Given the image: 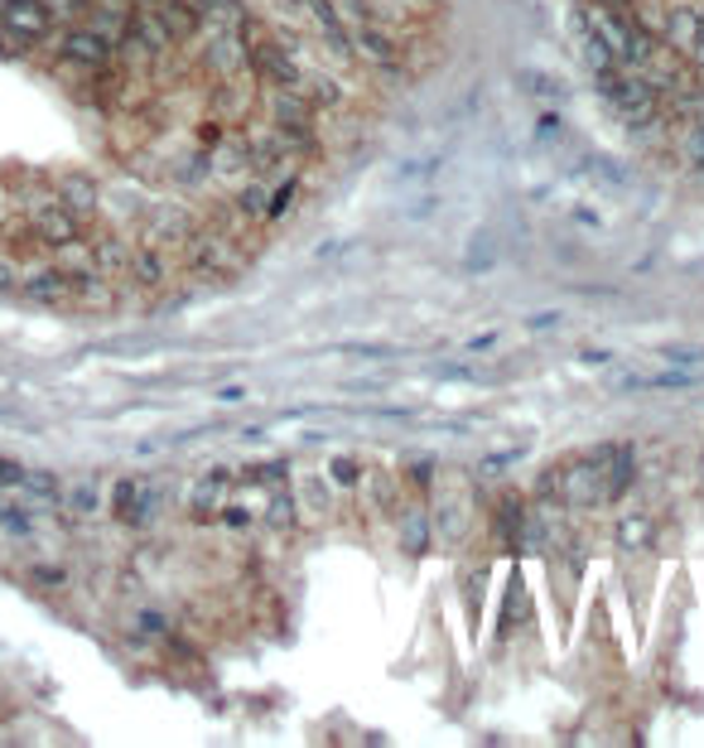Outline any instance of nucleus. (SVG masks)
Wrapping results in <instances>:
<instances>
[{
  "instance_id": "4",
  "label": "nucleus",
  "mask_w": 704,
  "mask_h": 748,
  "mask_svg": "<svg viewBox=\"0 0 704 748\" xmlns=\"http://www.w3.org/2000/svg\"><path fill=\"white\" fill-rule=\"evenodd\" d=\"M15 295L29 299V305H44V309H63V305H73V275L59 271V266H29V271H20Z\"/></svg>"
},
{
  "instance_id": "13",
  "label": "nucleus",
  "mask_w": 704,
  "mask_h": 748,
  "mask_svg": "<svg viewBox=\"0 0 704 748\" xmlns=\"http://www.w3.org/2000/svg\"><path fill=\"white\" fill-rule=\"evenodd\" d=\"M271 117H275V126H309V97L299 93V87H275Z\"/></svg>"
},
{
  "instance_id": "5",
  "label": "nucleus",
  "mask_w": 704,
  "mask_h": 748,
  "mask_svg": "<svg viewBox=\"0 0 704 748\" xmlns=\"http://www.w3.org/2000/svg\"><path fill=\"white\" fill-rule=\"evenodd\" d=\"M0 29L20 35L25 44H39L53 35V15L44 0H0Z\"/></svg>"
},
{
  "instance_id": "14",
  "label": "nucleus",
  "mask_w": 704,
  "mask_h": 748,
  "mask_svg": "<svg viewBox=\"0 0 704 748\" xmlns=\"http://www.w3.org/2000/svg\"><path fill=\"white\" fill-rule=\"evenodd\" d=\"M353 49L362 53V59L382 63V69H391V63H396V53H400L396 44H391V35H386V29H376L372 20H367V25H362V29H357V35H353Z\"/></svg>"
},
{
  "instance_id": "16",
  "label": "nucleus",
  "mask_w": 704,
  "mask_h": 748,
  "mask_svg": "<svg viewBox=\"0 0 704 748\" xmlns=\"http://www.w3.org/2000/svg\"><path fill=\"white\" fill-rule=\"evenodd\" d=\"M53 266H59V271H69V275L92 271V242L73 237V242H63V247H53Z\"/></svg>"
},
{
  "instance_id": "28",
  "label": "nucleus",
  "mask_w": 704,
  "mask_h": 748,
  "mask_svg": "<svg viewBox=\"0 0 704 748\" xmlns=\"http://www.w3.org/2000/svg\"><path fill=\"white\" fill-rule=\"evenodd\" d=\"M333 478H338V483H362V468H357L353 459H333Z\"/></svg>"
},
{
  "instance_id": "27",
  "label": "nucleus",
  "mask_w": 704,
  "mask_h": 748,
  "mask_svg": "<svg viewBox=\"0 0 704 748\" xmlns=\"http://www.w3.org/2000/svg\"><path fill=\"white\" fill-rule=\"evenodd\" d=\"M521 459V450H502V454H487L483 464H478V474H502L507 464H517Z\"/></svg>"
},
{
  "instance_id": "19",
  "label": "nucleus",
  "mask_w": 704,
  "mask_h": 748,
  "mask_svg": "<svg viewBox=\"0 0 704 748\" xmlns=\"http://www.w3.org/2000/svg\"><path fill=\"white\" fill-rule=\"evenodd\" d=\"M295 87L309 97V102H338V97H343V87L333 83V77H305V73H299Z\"/></svg>"
},
{
  "instance_id": "11",
  "label": "nucleus",
  "mask_w": 704,
  "mask_h": 748,
  "mask_svg": "<svg viewBox=\"0 0 704 748\" xmlns=\"http://www.w3.org/2000/svg\"><path fill=\"white\" fill-rule=\"evenodd\" d=\"M126 275H136V285H164V275H170V256H164V247L140 242V247H131V271Z\"/></svg>"
},
{
  "instance_id": "31",
  "label": "nucleus",
  "mask_w": 704,
  "mask_h": 748,
  "mask_svg": "<svg viewBox=\"0 0 704 748\" xmlns=\"http://www.w3.org/2000/svg\"><path fill=\"white\" fill-rule=\"evenodd\" d=\"M5 222H10V188L0 184V232H5Z\"/></svg>"
},
{
  "instance_id": "6",
  "label": "nucleus",
  "mask_w": 704,
  "mask_h": 748,
  "mask_svg": "<svg viewBox=\"0 0 704 748\" xmlns=\"http://www.w3.org/2000/svg\"><path fill=\"white\" fill-rule=\"evenodd\" d=\"M53 198H59L83 228L97 218V208H102V188H97V179L83 174V170H63L59 179H53Z\"/></svg>"
},
{
  "instance_id": "3",
  "label": "nucleus",
  "mask_w": 704,
  "mask_h": 748,
  "mask_svg": "<svg viewBox=\"0 0 704 748\" xmlns=\"http://www.w3.org/2000/svg\"><path fill=\"white\" fill-rule=\"evenodd\" d=\"M59 53H63V63H73V69L102 73L107 63L116 59V44H111L107 35H97L92 25H69L59 35Z\"/></svg>"
},
{
  "instance_id": "30",
  "label": "nucleus",
  "mask_w": 704,
  "mask_h": 748,
  "mask_svg": "<svg viewBox=\"0 0 704 748\" xmlns=\"http://www.w3.org/2000/svg\"><path fill=\"white\" fill-rule=\"evenodd\" d=\"M666 357H670V363H700L704 348H670Z\"/></svg>"
},
{
  "instance_id": "15",
  "label": "nucleus",
  "mask_w": 704,
  "mask_h": 748,
  "mask_svg": "<svg viewBox=\"0 0 704 748\" xmlns=\"http://www.w3.org/2000/svg\"><path fill=\"white\" fill-rule=\"evenodd\" d=\"M227 483H232V474L227 468H218L212 478H198L194 483V493H188V502H194V512L198 517H208L212 507H222V498H227Z\"/></svg>"
},
{
  "instance_id": "10",
  "label": "nucleus",
  "mask_w": 704,
  "mask_h": 748,
  "mask_svg": "<svg viewBox=\"0 0 704 748\" xmlns=\"http://www.w3.org/2000/svg\"><path fill=\"white\" fill-rule=\"evenodd\" d=\"M598 478H603V468H598V464L569 468V474L560 478V493H565V502H569V507H589V502H594V498H603Z\"/></svg>"
},
{
  "instance_id": "23",
  "label": "nucleus",
  "mask_w": 704,
  "mask_h": 748,
  "mask_svg": "<svg viewBox=\"0 0 704 748\" xmlns=\"http://www.w3.org/2000/svg\"><path fill=\"white\" fill-rule=\"evenodd\" d=\"M295 507H299V502L289 498V493H275L271 498V512H265V522H271V527H295Z\"/></svg>"
},
{
  "instance_id": "26",
  "label": "nucleus",
  "mask_w": 704,
  "mask_h": 748,
  "mask_svg": "<svg viewBox=\"0 0 704 748\" xmlns=\"http://www.w3.org/2000/svg\"><path fill=\"white\" fill-rule=\"evenodd\" d=\"M136 633L140 638H170V623H164V613H140Z\"/></svg>"
},
{
  "instance_id": "35",
  "label": "nucleus",
  "mask_w": 704,
  "mask_h": 748,
  "mask_svg": "<svg viewBox=\"0 0 704 748\" xmlns=\"http://www.w3.org/2000/svg\"><path fill=\"white\" fill-rule=\"evenodd\" d=\"M690 53H695V63L704 69V39H700V44H695V49H690Z\"/></svg>"
},
{
  "instance_id": "9",
  "label": "nucleus",
  "mask_w": 704,
  "mask_h": 748,
  "mask_svg": "<svg viewBox=\"0 0 704 748\" xmlns=\"http://www.w3.org/2000/svg\"><path fill=\"white\" fill-rule=\"evenodd\" d=\"M136 5H140V0H136ZM150 10L164 20V29L174 35V44H178V39H194L198 25H203V15L194 10V0H155Z\"/></svg>"
},
{
  "instance_id": "12",
  "label": "nucleus",
  "mask_w": 704,
  "mask_h": 748,
  "mask_svg": "<svg viewBox=\"0 0 704 748\" xmlns=\"http://www.w3.org/2000/svg\"><path fill=\"white\" fill-rule=\"evenodd\" d=\"M666 44L680 53H690L700 44V10L695 5H676L666 15Z\"/></svg>"
},
{
  "instance_id": "32",
  "label": "nucleus",
  "mask_w": 704,
  "mask_h": 748,
  "mask_svg": "<svg viewBox=\"0 0 704 748\" xmlns=\"http://www.w3.org/2000/svg\"><path fill=\"white\" fill-rule=\"evenodd\" d=\"M541 136H560V117H541Z\"/></svg>"
},
{
  "instance_id": "21",
  "label": "nucleus",
  "mask_w": 704,
  "mask_h": 748,
  "mask_svg": "<svg viewBox=\"0 0 704 748\" xmlns=\"http://www.w3.org/2000/svg\"><path fill=\"white\" fill-rule=\"evenodd\" d=\"M218 111H247L251 107V87H242V83H227V87H218Z\"/></svg>"
},
{
  "instance_id": "17",
  "label": "nucleus",
  "mask_w": 704,
  "mask_h": 748,
  "mask_svg": "<svg viewBox=\"0 0 704 748\" xmlns=\"http://www.w3.org/2000/svg\"><path fill=\"white\" fill-rule=\"evenodd\" d=\"M59 498H63V507H69L73 517H92V512L102 507V488H97L92 478H77L69 493H59Z\"/></svg>"
},
{
  "instance_id": "24",
  "label": "nucleus",
  "mask_w": 704,
  "mask_h": 748,
  "mask_svg": "<svg viewBox=\"0 0 704 748\" xmlns=\"http://www.w3.org/2000/svg\"><path fill=\"white\" fill-rule=\"evenodd\" d=\"M295 198H299V184H295V179H289L285 188H275V194H271V204H265V213H271V218H285L289 208H295Z\"/></svg>"
},
{
  "instance_id": "37",
  "label": "nucleus",
  "mask_w": 704,
  "mask_h": 748,
  "mask_svg": "<svg viewBox=\"0 0 704 748\" xmlns=\"http://www.w3.org/2000/svg\"><path fill=\"white\" fill-rule=\"evenodd\" d=\"M700 468H704V454H700Z\"/></svg>"
},
{
  "instance_id": "33",
  "label": "nucleus",
  "mask_w": 704,
  "mask_h": 748,
  "mask_svg": "<svg viewBox=\"0 0 704 748\" xmlns=\"http://www.w3.org/2000/svg\"><path fill=\"white\" fill-rule=\"evenodd\" d=\"M493 343H497V333H483V339H473V343H468V353H478V348H493Z\"/></svg>"
},
{
  "instance_id": "34",
  "label": "nucleus",
  "mask_w": 704,
  "mask_h": 748,
  "mask_svg": "<svg viewBox=\"0 0 704 748\" xmlns=\"http://www.w3.org/2000/svg\"><path fill=\"white\" fill-rule=\"evenodd\" d=\"M551 323H560V315H535L531 329H551Z\"/></svg>"
},
{
  "instance_id": "18",
  "label": "nucleus",
  "mask_w": 704,
  "mask_h": 748,
  "mask_svg": "<svg viewBox=\"0 0 704 748\" xmlns=\"http://www.w3.org/2000/svg\"><path fill=\"white\" fill-rule=\"evenodd\" d=\"M400 545H406L410 555H420L424 545H430V522H424V512H406V517H400Z\"/></svg>"
},
{
  "instance_id": "20",
  "label": "nucleus",
  "mask_w": 704,
  "mask_h": 748,
  "mask_svg": "<svg viewBox=\"0 0 704 748\" xmlns=\"http://www.w3.org/2000/svg\"><path fill=\"white\" fill-rule=\"evenodd\" d=\"M232 208H237L242 218H261L265 213V188L261 184H247L237 198H232Z\"/></svg>"
},
{
  "instance_id": "25",
  "label": "nucleus",
  "mask_w": 704,
  "mask_h": 748,
  "mask_svg": "<svg viewBox=\"0 0 704 748\" xmlns=\"http://www.w3.org/2000/svg\"><path fill=\"white\" fill-rule=\"evenodd\" d=\"M680 155L686 160H704V121H690V131L680 136Z\"/></svg>"
},
{
  "instance_id": "29",
  "label": "nucleus",
  "mask_w": 704,
  "mask_h": 748,
  "mask_svg": "<svg viewBox=\"0 0 704 748\" xmlns=\"http://www.w3.org/2000/svg\"><path fill=\"white\" fill-rule=\"evenodd\" d=\"M29 579H35V585H44V589H59L63 585V571H44V565H39V571H29Z\"/></svg>"
},
{
  "instance_id": "22",
  "label": "nucleus",
  "mask_w": 704,
  "mask_h": 748,
  "mask_svg": "<svg viewBox=\"0 0 704 748\" xmlns=\"http://www.w3.org/2000/svg\"><path fill=\"white\" fill-rule=\"evenodd\" d=\"M618 541L622 545H646V541H652V522H646V517H622L618 522Z\"/></svg>"
},
{
  "instance_id": "7",
  "label": "nucleus",
  "mask_w": 704,
  "mask_h": 748,
  "mask_svg": "<svg viewBox=\"0 0 704 748\" xmlns=\"http://www.w3.org/2000/svg\"><path fill=\"white\" fill-rule=\"evenodd\" d=\"M194 237V218L188 213H178V208H150L145 213V242L150 247H174V242H188Z\"/></svg>"
},
{
  "instance_id": "1",
  "label": "nucleus",
  "mask_w": 704,
  "mask_h": 748,
  "mask_svg": "<svg viewBox=\"0 0 704 748\" xmlns=\"http://www.w3.org/2000/svg\"><path fill=\"white\" fill-rule=\"evenodd\" d=\"M20 213H25V228L39 237L44 252H53V247H63V242L83 237V222H77L69 208L59 204V198H53V188H49V194H39L29 208H20Z\"/></svg>"
},
{
  "instance_id": "2",
  "label": "nucleus",
  "mask_w": 704,
  "mask_h": 748,
  "mask_svg": "<svg viewBox=\"0 0 704 748\" xmlns=\"http://www.w3.org/2000/svg\"><path fill=\"white\" fill-rule=\"evenodd\" d=\"M111 512H116L126 527H145V522L160 512V483L145 478V474L116 478V488H111Z\"/></svg>"
},
{
  "instance_id": "36",
  "label": "nucleus",
  "mask_w": 704,
  "mask_h": 748,
  "mask_svg": "<svg viewBox=\"0 0 704 748\" xmlns=\"http://www.w3.org/2000/svg\"><path fill=\"white\" fill-rule=\"evenodd\" d=\"M700 39H704V10H700Z\"/></svg>"
},
{
  "instance_id": "8",
  "label": "nucleus",
  "mask_w": 704,
  "mask_h": 748,
  "mask_svg": "<svg viewBox=\"0 0 704 748\" xmlns=\"http://www.w3.org/2000/svg\"><path fill=\"white\" fill-rule=\"evenodd\" d=\"M92 242V271L107 275V281H116V275L131 271V247L116 237V232H107V237H87Z\"/></svg>"
}]
</instances>
